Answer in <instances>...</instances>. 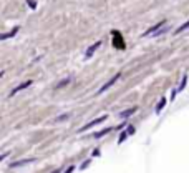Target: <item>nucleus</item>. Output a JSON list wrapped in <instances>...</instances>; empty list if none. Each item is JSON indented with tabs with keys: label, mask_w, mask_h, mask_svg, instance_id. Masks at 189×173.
Instances as JSON below:
<instances>
[{
	"label": "nucleus",
	"mask_w": 189,
	"mask_h": 173,
	"mask_svg": "<svg viewBox=\"0 0 189 173\" xmlns=\"http://www.w3.org/2000/svg\"><path fill=\"white\" fill-rule=\"evenodd\" d=\"M164 25H166V20H163V22H159V23H156V25H153L151 28H149V30H146L143 33V37H148V35H153V33H156L159 28H163Z\"/></svg>",
	"instance_id": "obj_3"
},
{
	"label": "nucleus",
	"mask_w": 189,
	"mask_h": 173,
	"mask_svg": "<svg viewBox=\"0 0 189 173\" xmlns=\"http://www.w3.org/2000/svg\"><path fill=\"white\" fill-rule=\"evenodd\" d=\"M73 170H75V166H70V168H68V170H66L65 173H73Z\"/></svg>",
	"instance_id": "obj_17"
},
{
	"label": "nucleus",
	"mask_w": 189,
	"mask_h": 173,
	"mask_svg": "<svg viewBox=\"0 0 189 173\" xmlns=\"http://www.w3.org/2000/svg\"><path fill=\"white\" fill-rule=\"evenodd\" d=\"M65 118H70V113H63L61 117H58V118H55V122H61V120H65Z\"/></svg>",
	"instance_id": "obj_14"
},
{
	"label": "nucleus",
	"mask_w": 189,
	"mask_h": 173,
	"mask_svg": "<svg viewBox=\"0 0 189 173\" xmlns=\"http://www.w3.org/2000/svg\"><path fill=\"white\" fill-rule=\"evenodd\" d=\"M17 32H18V27H15V28H13V30H10V32H8V33H3V35H2V40H7V38H10V37H13V35H15Z\"/></svg>",
	"instance_id": "obj_7"
},
{
	"label": "nucleus",
	"mask_w": 189,
	"mask_h": 173,
	"mask_svg": "<svg viewBox=\"0 0 189 173\" xmlns=\"http://www.w3.org/2000/svg\"><path fill=\"white\" fill-rule=\"evenodd\" d=\"M111 130H113V128H105V130H101V132H98V133H96L95 137H96V138H101L103 135H106V133H110Z\"/></svg>",
	"instance_id": "obj_9"
},
{
	"label": "nucleus",
	"mask_w": 189,
	"mask_h": 173,
	"mask_svg": "<svg viewBox=\"0 0 189 173\" xmlns=\"http://www.w3.org/2000/svg\"><path fill=\"white\" fill-rule=\"evenodd\" d=\"M66 83H70V78H65V80H61L60 83L56 85V88H61V86H63V85H66Z\"/></svg>",
	"instance_id": "obj_15"
},
{
	"label": "nucleus",
	"mask_w": 189,
	"mask_h": 173,
	"mask_svg": "<svg viewBox=\"0 0 189 173\" xmlns=\"http://www.w3.org/2000/svg\"><path fill=\"white\" fill-rule=\"evenodd\" d=\"M128 135H129L128 130H126V132H123V133H121V137H119V140H118V143H123V142H124V138L128 137Z\"/></svg>",
	"instance_id": "obj_12"
},
{
	"label": "nucleus",
	"mask_w": 189,
	"mask_h": 173,
	"mask_svg": "<svg viewBox=\"0 0 189 173\" xmlns=\"http://www.w3.org/2000/svg\"><path fill=\"white\" fill-rule=\"evenodd\" d=\"M186 28H189V20H187L186 23H182V25H181V27H179L178 30H176V33H181V32H184V30H186Z\"/></svg>",
	"instance_id": "obj_11"
},
{
	"label": "nucleus",
	"mask_w": 189,
	"mask_h": 173,
	"mask_svg": "<svg viewBox=\"0 0 189 173\" xmlns=\"http://www.w3.org/2000/svg\"><path fill=\"white\" fill-rule=\"evenodd\" d=\"M164 105H166V100H164V98H163V100H161V103H159V105H158V107H156V112H158V113H159V112H161V110H163V108H164Z\"/></svg>",
	"instance_id": "obj_13"
},
{
	"label": "nucleus",
	"mask_w": 189,
	"mask_h": 173,
	"mask_svg": "<svg viewBox=\"0 0 189 173\" xmlns=\"http://www.w3.org/2000/svg\"><path fill=\"white\" fill-rule=\"evenodd\" d=\"M35 158H23V160H18V161H13L10 168H18V166H23V165H28V163H33Z\"/></svg>",
	"instance_id": "obj_4"
},
{
	"label": "nucleus",
	"mask_w": 189,
	"mask_h": 173,
	"mask_svg": "<svg viewBox=\"0 0 189 173\" xmlns=\"http://www.w3.org/2000/svg\"><path fill=\"white\" fill-rule=\"evenodd\" d=\"M100 45H101V42H96V43H95V45H91V47H90V49H88V52H86V58H90V57H91V55H93V54H95V50H96V49H98V47H100Z\"/></svg>",
	"instance_id": "obj_6"
},
{
	"label": "nucleus",
	"mask_w": 189,
	"mask_h": 173,
	"mask_svg": "<svg viewBox=\"0 0 189 173\" xmlns=\"http://www.w3.org/2000/svg\"><path fill=\"white\" fill-rule=\"evenodd\" d=\"M186 83H187V77H182V82H181V85H179L178 92H182V90H184V86H186Z\"/></svg>",
	"instance_id": "obj_10"
},
{
	"label": "nucleus",
	"mask_w": 189,
	"mask_h": 173,
	"mask_svg": "<svg viewBox=\"0 0 189 173\" xmlns=\"http://www.w3.org/2000/svg\"><path fill=\"white\" fill-rule=\"evenodd\" d=\"M106 120V115H103V117H100V118H96V120H93V122H90V123H86L83 128H80V132H86V130H90V128H93V127H96L98 123H101V122H105Z\"/></svg>",
	"instance_id": "obj_2"
},
{
	"label": "nucleus",
	"mask_w": 189,
	"mask_h": 173,
	"mask_svg": "<svg viewBox=\"0 0 189 173\" xmlns=\"http://www.w3.org/2000/svg\"><path fill=\"white\" fill-rule=\"evenodd\" d=\"M119 77H121V73H116V75L113 77V78H111V80H108V82H106V83H105L103 86H101V88H100V90H98V92H96V93H98V95H101V93H105V92H106V90H108V88H110V86H111V85H115V83H116V82H118V80H119Z\"/></svg>",
	"instance_id": "obj_1"
},
{
	"label": "nucleus",
	"mask_w": 189,
	"mask_h": 173,
	"mask_svg": "<svg viewBox=\"0 0 189 173\" xmlns=\"http://www.w3.org/2000/svg\"><path fill=\"white\" fill-rule=\"evenodd\" d=\"M7 155H8V153H3V155L0 157V161H3V160H5V158H7Z\"/></svg>",
	"instance_id": "obj_18"
},
{
	"label": "nucleus",
	"mask_w": 189,
	"mask_h": 173,
	"mask_svg": "<svg viewBox=\"0 0 189 173\" xmlns=\"http://www.w3.org/2000/svg\"><path fill=\"white\" fill-rule=\"evenodd\" d=\"M30 85H32V80H27V82H23V83H20V85L17 86V88H13V90H12L8 97H13V95H15V93H18V92H20V90L27 88V86H30Z\"/></svg>",
	"instance_id": "obj_5"
},
{
	"label": "nucleus",
	"mask_w": 189,
	"mask_h": 173,
	"mask_svg": "<svg viewBox=\"0 0 189 173\" xmlns=\"http://www.w3.org/2000/svg\"><path fill=\"white\" fill-rule=\"evenodd\" d=\"M134 112H136V108H129V110H126V112H121L119 117H121V118H128L129 115H133Z\"/></svg>",
	"instance_id": "obj_8"
},
{
	"label": "nucleus",
	"mask_w": 189,
	"mask_h": 173,
	"mask_svg": "<svg viewBox=\"0 0 189 173\" xmlns=\"http://www.w3.org/2000/svg\"><path fill=\"white\" fill-rule=\"evenodd\" d=\"M28 5H30L32 8H35V2H33V0H28Z\"/></svg>",
	"instance_id": "obj_16"
}]
</instances>
